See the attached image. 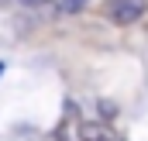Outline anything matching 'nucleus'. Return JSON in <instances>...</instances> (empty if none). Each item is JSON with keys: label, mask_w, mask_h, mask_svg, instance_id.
I'll use <instances>...</instances> for the list:
<instances>
[{"label": "nucleus", "mask_w": 148, "mask_h": 141, "mask_svg": "<svg viewBox=\"0 0 148 141\" xmlns=\"http://www.w3.org/2000/svg\"><path fill=\"white\" fill-rule=\"evenodd\" d=\"M97 110H100V117H103V120H114V117H117V103H110V100H100Z\"/></svg>", "instance_id": "3"}, {"label": "nucleus", "mask_w": 148, "mask_h": 141, "mask_svg": "<svg viewBox=\"0 0 148 141\" xmlns=\"http://www.w3.org/2000/svg\"><path fill=\"white\" fill-rule=\"evenodd\" d=\"M145 14V0H110V21L114 24H134Z\"/></svg>", "instance_id": "1"}, {"label": "nucleus", "mask_w": 148, "mask_h": 141, "mask_svg": "<svg viewBox=\"0 0 148 141\" xmlns=\"http://www.w3.org/2000/svg\"><path fill=\"white\" fill-rule=\"evenodd\" d=\"M76 134H79V141H117L107 124H93V120H83L76 127Z\"/></svg>", "instance_id": "2"}, {"label": "nucleus", "mask_w": 148, "mask_h": 141, "mask_svg": "<svg viewBox=\"0 0 148 141\" xmlns=\"http://www.w3.org/2000/svg\"><path fill=\"white\" fill-rule=\"evenodd\" d=\"M59 3H62V10H66V14H76V10H83V7H86V0H59Z\"/></svg>", "instance_id": "4"}, {"label": "nucleus", "mask_w": 148, "mask_h": 141, "mask_svg": "<svg viewBox=\"0 0 148 141\" xmlns=\"http://www.w3.org/2000/svg\"><path fill=\"white\" fill-rule=\"evenodd\" d=\"M21 3H28V7H38V3H41V0H21Z\"/></svg>", "instance_id": "5"}, {"label": "nucleus", "mask_w": 148, "mask_h": 141, "mask_svg": "<svg viewBox=\"0 0 148 141\" xmlns=\"http://www.w3.org/2000/svg\"><path fill=\"white\" fill-rule=\"evenodd\" d=\"M0 76H3V62H0Z\"/></svg>", "instance_id": "6"}]
</instances>
